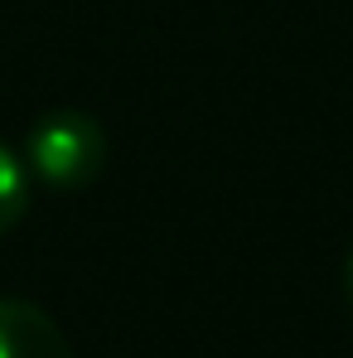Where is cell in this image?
<instances>
[{"mask_svg":"<svg viewBox=\"0 0 353 358\" xmlns=\"http://www.w3.org/2000/svg\"><path fill=\"white\" fill-rule=\"evenodd\" d=\"M24 213H29V165H24L10 145H0V238H5Z\"/></svg>","mask_w":353,"mask_h":358,"instance_id":"obj_3","label":"cell"},{"mask_svg":"<svg viewBox=\"0 0 353 358\" xmlns=\"http://www.w3.org/2000/svg\"><path fill=\"white\" fill-rule=\"evenodd\" d=\"M0 358H73V344L34 300H0Z\"/></svg>","mask_w":353,"mask_h":358,"instance_id":"obj_2","label":"cell"},{"mask_svg":"<svg viewBox=\"0 0 353 358\" xmlns=\"http://www.w3.org/2000/svg\"><path fill=\"white\" fill-rule=\"evenodd\" d=\"M24 165L49 189H82L107 170V131L87 112H44L24 136Z\"/></svg>","mask_w":353,"mask_h":358,"instance_id":"obj_1","label":"cell"},{"mask_svg":"<svg viewBox=\"0 0 353 358\" xmlns=\"http://www.w3.org/2000/svg\"><path fill=\"white\" fill-rule=\"evenodd\" d=\"M344 296H349V305H353V252H349V266H344Z\"/></svg>","mask_w":353,"mask_h":358,"instance_id":"obj_4","label":"cell"}]
</instances>
